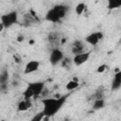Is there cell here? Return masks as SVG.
Returning a JSON list of instances; mask_svg holds the SVG:
<instances>
[{
    "mask_svg": "<svg viewBox=\"0 0 121 121\" xmlns=\"http://www.w3.org/2000/svg\"><path fill=\"white\" fill-rule=\"evenodd\" d=\"M67 95L60 96L58 98H43L42 100V103L43 105V112L44 116L46 117H51L54 116L63 106V104L66 101Z\"/></svg>",
    "mask_w": 121,
    "mask_h": 121,
    "instance_id": "cell-1",
    "label": "cell"
},
{
    "mask_svg": "<svg viewBox=\"0 0 121 121\" xmlns=\"http://www.w3.org/2000/svg\"><path fill=\"white\" fill-rule=\"evenodd\" d=\"M69 7L63 4H59L51 8L45 14L44 20L51 23H58L60 22L67 13Z\"/></svg>",
    "mask_w": 121,
    "mask_h": 121,
    "instance_id": "cell-2",
    "label": "cell"
},
{
    "mask_svg": "<svg viewBox=\"0 0 121 121\" xmlns=\"http://www.w3.org/2000/svg\"><path fill=\"white\" fill-rule=\"evenodd\" d=\"M0 23L5 28H9L18 22V12L16 10L9 11L0 16Z\"/></svg>",
    "mask_w": 121,
    "mask_h": 121,
    "instance_id": "cell-3",
    "label": "cell"
},
{
    "mask_svg": "<svg viewBox=\"0 0 121 121\" xmlns=\"http://www.w3.org/2000/svg\"><path fill=\"white\" fill-rule=\"evenodd\" d=\"M63 59H64V54L60 48L55 47L52 49L49 56V61L52 65H57L58 63L61 62Z\"/></svg>",
    "mask_w": 121,
    "mask_h": 121,
    "instance_id": "cell-4",
    "label": "cell"
},
{
    "mask_svg": "<svg viewBox=\"0 0 121 121\" xmlns=\"http://www.w3.org/2000/svg\"><path fill=\"white\" fill-rule=\"evenodd\" d=\"M27 87L31 90V92L33 94V97H35V96H38L43 94V90L45 89V84L43 81H36V82L29 83L27 85Z\"/></svg>",
    "mask_w": 121,
    "mask_h": 121,
    "instance_id": "cell-5",
    "label": "cell"
},
{
    "mask_svg": "<svg viewBox=\"0 0 121 121\" xmlns=\"http://www.w3.org/2000/svg\"><path fill=\"white\" fill-rule=\"evenodd\" d=\"M104 37V34L101 31L93 32L85 37V42L91 45H96Z\"/></svg>",
    "mask_w": 121,
    "mask_h": 121,
    "instance_id": "cell-6",
    "label": "cell"
},
{
    "mask_svg": "<svg viewBox=\"0 0 121 121\" xmlns=\"http://www.w3.org/2000/svg\"><path fill=\"white\" fill-rule=\"evenodd\" d=\"M90 56H91V52H89V51H87V52H82V53H80V54L75 55V57L73 58V62H74L75 65L79 66V65L85 63V62L89 60Z\"/></svg>",
    "mask_w": 121,
    "mask_h": 121,
    "instance_id": "cell-7",
    "label": "cell"
},
{
    "mask_svg": "<svg viewBox=\"0 0 121 121\" xmlns=\"http://www.w3.org/2000/svg\"><path fill=\"white\" fill-rule=\"evenodd\" d=\"M40 67V62L38 60H30L28 61L26 66H25V70H24V73L25 74H31V73H34L36 72Z\"/></svg>",
    "mask_w": 121,
    "mask_h": 121,
    "instance_id": "cell-8",
    "label": "cell"
},
{
    "mask_svg": "<svg viewBox=\"0 0 121 121\" xmlns=\"http://www.w3.org/2000/svg\"><path fill=\"white\" fill-rule=\"evenodd\" d=\"M84 50V43L79 41V40H77L73 43V45H72V53L74 55H78V54H80Z\"/></svg>",
    "mask_w": 121,
    "mask_h": 121,
    "instance_id": "cell-9",
    "label": "cell"
},
{
    "mask_svg": "<svg viewBox=\"0 0 121 121\" xmlns=\"http://www.w3.org/2000/svg\"><path fill=\"white\" fill-rule=\"evenodd\" d=\"M121 87V71L119 72H116L114 74V77H113V79L112 81V91H115V90H118L119 88Z\"/></svg>",
    "mask_w": 121,
    "mask_h": 121,
    "instance_id": "cell-10",
    "label": "cell"
},
{
    "mask_svg": "<svg viewBox=\"0 0 121 121\" xmlns=\"http://www.w3.org/2000/svg\"><path fill=\"white\" fill-rule=\"evenodd\" d=\"M31 106H32V103L30 99H23L18 103L17 110L18 112H26Z\"/></svg>",
    "mask_w": 121,
    "mask_h": 121,
    "instance_id": "cell-11",
    "label": "cell"
},
{
    "mask_svg": "<svg viewBox=\"0 0 121 121\" xmlns=\"http://www.w3.org/2000/svg\"><path fill=\"white\" fill-rule=\"evenodd\" d=\"M48 42L53 45H58L60 42V38L57 32H51L48 35Z\"/></svg>",
    "mask_w": 121,
    "mask_h": 121,
    "instance_id": "cell-12",
    "label": "cell"
},
{
    "mask_svg": "<svg viewBox=\"0 0 121 121\" xmlns=\"http://www.w3.org/2000/svg\"><path fill=\"white\" fill-rule=\"evenodd\" d=\"M105 107V100L103 98H97L95 100L94 104H93V109L95 111H98L101 110Z\"/></svg>",
    "mask_w": 121,
    "mask_h": 121,
    "instance_id": "cell-13",
    "label": "cell"
},
{
    "mask_svg": "<svg viewBox=\"0 0 121 121\" xmlns=\"http://www.w3.org/2000/svg\"><path fill=\"white\" fill-rule=\"evenodd\" d=\"M78 86H79V82H77V81H74V80H70V81H68L66 83L65 88L68 91H73V90L77 89Z\"/></svg>",
    "mask_w": 121,
    "mask_h": 121,
    "instance_id": "cell-14",
    "label": "cell"
},
{
    "mask_svg": "<svg viewBox=\"0 0 121 121\" xmlns=\"http://www.w3.org/2000/svg\"><path fill=\"white\" fill-rule=\"evenodd\" d=\"M85 8H86V5H85L84 3H78V4L76 6V8H75L76 13H77L78 15H81V14L83 13Z\"/></svg>",
    "mask_w": 121,
    "mask_h": 121,
    "instance_id": "cell-15",
    "label": "cell"
},
{
    "mask_svg": "<svg viewBox=\"0 0 121 121\" xmlns=\"http://www.w3.org/2000/svg\"><path fill=\"white\" fill-rule=\"evenodd\" d=\"M8 79H9V72H8V70L5 69L0 74V84L1 83H7Z\"/></svg>",
    "mask_w": 121,
    "mask_h": 121,
    "instance_id": "cell-16",
    "label": "cell"
},
{
    "mask_svg": "<svg viewBox=\"0 0 121 121\" xmlns=\"http://www.w3.org/2000/svg\"><path fill=\"white\" fill-rule=\"evenodd\" d=\"M121 6V3L120 2H115V1H109L108 2V5H107V8L109 9H115L117 8H119Z\"/></svg>",
    "mask_w": 121,
    "mask_h": 121,
    "instance_id": "cell-17",
    "label": "cell"
},
{
    "mask_svg": "<svg viewBox=\"0 0 121 121\" xmlns=\"http://www.w3.org/2000/svg\"><path fill=\"white\" fill-rule=\"evenodd\" d=\"M43 117H44L43 112H38L37 114H35V115L30 119V121H43Z\"/></svg>",
    "mask_w": 121,
    "mask_h": 121,
    "instance_id": "cell-18",
    "label": "cell"
},
{
    "mask_svg": "<svg viewBox=\"0 0 121 121\" xmlns=\"http://www.w3.org/2000/svg\"><path fill=\"white\" fill-rule=\"evenodd\" d=\"M107 65L106 64H101V65H99L98 67H97V69H96V72L97 73H103L106 69H107Z\"/></svg>",
    "mask_w": 121,
    "mask_h": 121,
    "instance_id": "cell-19",
    "label": "cell"
},
{
    "mask_svg": "<svg viewBox=\"0 0 121 121\" xmlns=\"http://www.w3.org/2000/svg\"><path fill=\"white\" fill-rule=\"evenodd\" d=\"M8 90V84L7 83H1L0 84V91L1 92H6Z\"/></svg>",
    "mask_w": 121,
    "mask_h": 121,
    "instance_id": "cell-20",
    "label": "cell"
},
{
    "mask_svg": "<svg viewBox=\"0 0 121 121\" xmlns=\"http://www.w3.org/2000/svg\"><path fill=\"white\" fill-rule=\"evenodd\" d=\"M24 40H25V36L24 35H18L17 36V38H16V41L18 42V43H22V42H24Z\"/></svg>",
    "mask_w": 121,
    "mask_h": 121,
    "instance_id": "cell-21",
    "label": "cell"
},
{
    "mask_svg": "<svg viewBox=\"0 0 121 121\" xmlns=\"http://www.w3.org/2000/svg\"><path fill=\"white\" fill-rule=\"evenodd\" d=\"M4 28H5V27H4V26H3V25L0 23V33L3 31V29H4Z\"/></svg>",
    "mask_w": 121,
    "mask_h": 121,
    "instance_id": "cell-22",
    "label": "cell"
},
{
    "mask_svg": "<svg viewBox=\"0 0 121 121\" xmlns=\"http://www.w3.org/2000/svg\"><path fill=\"white\" fill-rule=\"evenodd\" d=\"M29 43H30V44H33V43H34V41H33V40L29 41Z\"/></svg>",
    "mask_w": 121,
    "mask_h": 121,
    "instance_id": "cell-23",
    "label": "cell"
}]
</instances>
